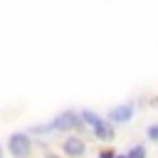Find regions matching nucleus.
Here are the masks:
<instances>
[{"label": "nucleus", "instance_id": "f257e3e1", "mask_svg": "<svg viewBox=\"0 0 158 158\" xmlns=\"http://www.w3.org/2000/svg\"><path fill=\"white\" fill-rule=\"evenodd\" d=\"M7 151L12 153V158H27L32 153V138H30V133H12L7 138Z\"/></svg>", "mask_w": 158, "mask_h": 158}, {"label": "nucleus", "instance_id": "f03ea898", "mask_svg": "<svg viewBox=\"0 0 158 158\" xmlns=\"http://www.w3.org/2000/svg\"><path fill=\"white\" fill-rule=\"evenodd\" d=\"M81 126V118H79V114H74V111H62L54 121H52V128L54 131H74V128H79Z\"/></svg>", "mask_w": 158, "mask_h": 158}, {"label": "nucleus", "instance_id": "7ed1b4c3", "mask_svg": "<svg viewBox=\"0 0 158 158\" xmlns=\"http://www.w3.org/2000/svg\"><path fill=\"white\" fill-rule=\"evenodd\" d=\"M62 151H64L67 158H81L84 151H86V143H84V138H79V136H67V138L62 141Z\"/></svg>", "mask_w": 158, "mask_h": 158}, {"label": "nucleus", "instance_id": "20e7f679", "mask_svg": "<svg viewBox=\"0 0 158 158\" xmlns=\"http://www.w3.org/2000/svg\"><path fill=\"white\" fill-rule=\"evenodd\" d=\"M131 118H133V104H121V106L109 111V121L111 123H126Z\"/></svg>", "mask_w": 158, "mask_h": 158}, {"label": "nucleus", "instance_id": "39448f33", "mask_svg": "<svg viewBox=\"0 0 158 158\" xmlns=\"http://www.w3.org/2000/svg\"><path fill=\"white\" fill-rule=\"evenodd\" d=\"M91 131H94V138L96 141H111L114 138V123L109 118H101L99 123H94Z\"/></svg>", "mask_w": 158, "mask_h": 158}, {"label": "nucleus", "instance_id": "423d86ee", "mask_svg": "<svg viewBox=\"0 0 158 158\" xmlns=\"http://www.w3.org/2000/svg\"><path fill=\"white\" fill-rule=\"evenodd\" d=\"M79 118H81V123H89V126H94V123H99V121H101V116H96L94 111H81V114H79Z\"/></svg>", "mask_w": 158, "mask_h": 158}, {"label": "nucleus", "instance_id": "0eeeda50", "mask_svg": "<svg viewBox=\"0 0 158 158\" xmlns=\"http://www.w3.org/2000/svg\"><path fill=\"white\" fill-rule=\"evenodd\" d=\"M128 158H146V148L143 146H133L128 151Z\"/></svg>", "mask_w": 158, "mask_h": 158}, {"label": "nucleus", "instance_id": "6e6552de", "mask_svg": "<svg viewBox=\"0 0 158 158\" xmlns=\"http://www.w3.org/2000/svg\"><path fill=\"white\" fill-rule=\"evenodd\" d=\"M146 136H148L151 141H158V123H153V126H148V128H146Z\"/></svg>", "mask_w": 158, "mask_h": 158}, {"label": "nucleus", "instance_id": "1a4fd4ad", "mask_svg": "<svg viewBox=\"0 0 158 158\" xmlns=\"http://www.w3.org/2000/svg\"><path fill=\"white\" fill-rule=\"evenodd\" d=\"M99 158H116V151H114V148H104V151L99 153Z\"/></svg>", "mask_w": 158, "mask_h": 158}, {"label": "nucleus", "instance_id": "9d476101", "mask_svg": "<svg viewBox=\"0 0 158 158\" xmlns=\"http://www.w3.org/2000/svg\"><path fill=\"white\" fill-rule=\"evenodd\" d=\"M44 158H59V156H54V153H47V156H44Z\"/></svg>", "mask_w": 158, "mask_h": 158}, {"label": "nucleus", "instance_id": "9b49d317", "mask_svg": "<svg viewBox=\"0 0 158 158\" xmlns=\"http://www.w3.org/2000/svg\"><path fill=\"white\" fill-rule=\"evenodd\" d=\"M116 158H128V156H121V153H116Z\"/></svg>", "mask_w": 158, "mask_h": 158}, {"label": "nucleus", "instance_id": "f8f14e48", "mask_svg": "<svg viewBox=\"0 0 158 158\" xmlns=\"http://www.w3.org/2000/svg\"><path fill=\"white\" fill-rule=\"evenodd\" d=\"M0 158H2V153H0Z\"/></svg>", "mask_w": 158, "mask_h": 158}]
</instances>
